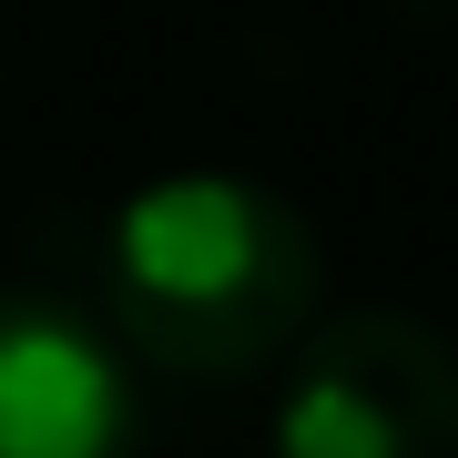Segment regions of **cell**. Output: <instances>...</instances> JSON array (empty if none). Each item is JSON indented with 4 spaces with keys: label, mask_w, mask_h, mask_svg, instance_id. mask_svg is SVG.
Here are the masks:
<instances>
[{
    "label": "cell",
    "mask_w": 458,
    "mask_h": 458,
    "mask_svg": "<svg viewBox=\"0 0 458 458\" xmlns=\"http://www.w3.org/2000/svg\"><path fill=\"white\" fill-rule=\"evenodd\" d=\"M285 458H458V346L397 306H357L295 336L276 408Z\"/></svg>",
    "instance_id": "7a4b0ae2"
},
{
    "label": "cell",
    "mask_w": 458,
    "mask_h": 458,
    "mask_svg": "<svg viewBox=\"0 0 458 458\" xmlns=\"http://www.w3.org/2000/svg\"><path fill=\"white\" fill-rule=\"evenodd\" d=\"M327 245L276 183L164 174L113 214L102 306L113 336L164 377H255L316 327Z\"/></svg>",
    "instance_id": "6da1fadb"
},
{
    "label": "cell",
    "mask_w": 458,
    "mask_h": 458,
    "mask_svg": "<svg viewBox=\"0 0 458 458\" xmlns=\"http://www.w3.org/2000/svg\"><path fill=\"white\" fill-rule=\"evenodd\" d=\"M123 346L62 295L0 285V458H132Z\"/></svg>",
    "instance_id": "3957f363"
}]
</instances>
